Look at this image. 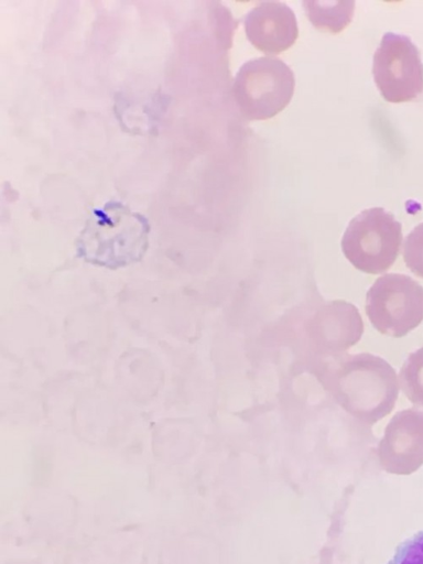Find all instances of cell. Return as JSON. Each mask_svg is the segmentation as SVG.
Here are the masks:
<instances>
[{"mask_svg": "<svg viewBox=\"0 0 423 564\" xmlns=\"http://www.w3.org/2000/svg\"><path fill=\"white\" fill-rule=\"evenodd\" d=\"M318 378L336 402L361 423L373 424L388 415L399 395L392 366L368 354L327 357Z\"/></svg>", "mask_w": 423, "mask_h": 564, "instance_id": "cell-1", "label": "cell"}, {"mask_svg": "<svg viewBox=\"0 0 423 564\" xmlns=\"http://www.w3.org/2000/svg\"><path fill=\"white\" fill-rule=\"evenodd\" d=\"M148 232L142 216L119 203H110L94 212L80 236L78 250L87 261L118 268L142 257Z\"/></svg>", "mask_w": 423, "mask_h": 564, "instance_id": "cell-2", "label": "cell"}, {"mask_svg": "<svg viewBox=\"0 0 423 564\" xmlns=\"http://www.w3.org/2000/svg\"><path fill=\"white\" fill-rule=\"evenodd\" d=\"M401 242V224L386 209L372 207L349 221L341 238V250L356 269L379 274L394 263Z\"/></svg>", "mask_w": 423, "mask_h": 564, "instance_id": "cell-3", "label": "cell"}, {"mask_svg": "<svg viewBox=\"0 0 423 564\" xmlns=\"http://www.w3.org/2000/svg\"><path fill=\"white\" fill-rule=\"evenodd\" d=\"M295 88L293 70L278 57H258L245 63L234 83L240 112L249 120H267L282 111Z\"/></svg>", "mask_w": 423, "mask_h": 564, "instance_id": "cell-4", "label": "cell"}, {"mask_svg": "<svg viewBox=\"0 0 423 564\" xmlns=\"http://www.w3.org/2000/svg\"><path fill=\"white\" fill-rule=\"evenodd\" d=\"M365 308L379 333L401 338L423 321V286L405 274H384L367 291Z\"/></svg>", "mask_w": 423, "mask_h": 564, "instance_id": "cell-5", "label": "cell"}, {"mask_svg": "<svg viewBox=\"0 0 423 564\" xmlns=\"http://www.w3.org/2000/svg\"><path fill=\"white\" fill-rule=\"evenodd\" d=\"M372 75L389 102H405L423 91V64L416 45L405 35L386 33L373 54Z\"/></svg>", "mask_w": 423, "mask_h": 564, "instance_id": "cell-6", "label": "cell"}, {"mask_svg": "<svg viewBox=\"0 0 423 564\" xmlns=\"http://www.w3.org/2000/svg\"><path fill=\"white\" fill-rule=\"evenodd\" d=\"M362 333L359 311L341 300L322 304L306 324L310 347L326 358L341 355L360 339Z\"/></svg>", "mask_w": 423, "mask_h": 564, "instance_id": "cell-7", "label": "cell"}, {"mask_svg": "<svg viewBox=\"0 0 423 564\" xmlns=\"http://www.w3.org/2000/svg\"><path fill=\"white\" fill-rule=\"evenodd\" d=\"M249 42L259 51L279 54L290 48L299 36L294 12L283 2H261L245 18Z\"/></svg>", "mask_w": 423, "mask_h": 564, "instance_id": "cell-8", "label": "cell"}, {"mask_svg": "<svg viewBox=\"0 0 423 564\" xmlns=\"http://www.w3.org/2000/svg\"><path fill=\"white\" fill-rule=\"evenodd\" d=\"M381 448L399 467L415 469L423 463V411L397 412L388 423Z\"/></svg>", "mask_w": 423, "mask_h": 564, "instance_id": "cell-9", "label": "cell"}, {"mask_svg": "<svg viewBox=\"0 0 423 564\" xmlns=\"http://www.w3.org/2000/svg\"><path fill=\"white\" fill-rule=\"evenodd\" d=\"M303 8L316 29L339 33L351 22L355 1H303Z\"/></svg>", "mask_w": 423, "mask_h": 564, "instance_id": "cell-10", "label": "cell"}, {"mask_svg": "<svg viewBox=\"0 0 423 564\" xmlns=\"http://www.w3.org/2000/svg\"><path fill=\"white\" fill-rule=\"evenodd\" d=\"M399 375L406 398L413 404L423 406V347L409 355Z\"/></svg>", "mask_w": 423, "mask_h": 564, "instance_id": "cell-11", "label": "cell"}, {"mask_svg": "<svg viewBox=\"0 0 423 564\" xmlns=\"http://www.w3.org/2000/svg\"><path fill=\"white\" fill-rule=\"evenodd\" d=\"M403 259L411 272L423 278V223L406 236L403 243Z\"/></svg>", "mask_w": 423, "mask_h": 564, "instance_id": "cell-12", "label": "cell"}, {"mask_svg": "<svg viewBox=\"0 0 423 564\" xmlns=\"http://www.w3.org/2000/svg\"><path fill=\"white\" fill-rule=\"evenodd\" d=\"M388 564H423V531L403 541Z\"/></svg>", "mask_w": 423, "mask_h": 564, "instance_id": "cell-13", "label": "cell"}]
</instances>
